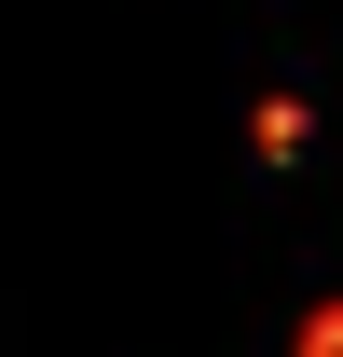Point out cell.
<instances>
[{"label": "cell", "instance_id": "6da1fadb", "mask_svg": "<svg viewBox=\"0 0 343 357\" xmlns=\"http://www.w3.org/2000/svg\"><path fill=\"white\" fill-rule=\"evenodd\" d=\"M302 137H316V110H302V96H261V110H247V151H261V165H289Z\"/></svg>", "mask_w": 343, "mask_h": 357}]
</instances>
